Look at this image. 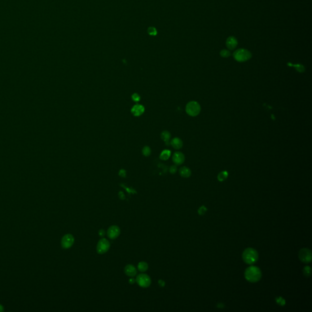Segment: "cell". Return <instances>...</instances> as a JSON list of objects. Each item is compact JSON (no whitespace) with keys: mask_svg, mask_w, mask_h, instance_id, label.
<instances>
[{"mask_svg":"<svg viewBox=\"0 0 312 312\" xmlns=\"http://www.w3.org/2000/svg\"><path fill=\"white\" fill-rule=\"evenodd\" d=\"M119 197H120V198L121 199H124L125 198V195H123V192H120V193H119Z\"/></svg>","mask_w":312,"mask_h":312,"instance_id":"31","label":"cell"},{"mask_svg":"<svg viewBox=\"0 0 312 312\" xmlns=\"http://www.w3.org/2000/svg\"><path fill=\"white\" fill-rule=\"evenodd\" d=\"M276 302L277 304H279L280 306H284L285 305V300L282 297H276Z\"/></svg>","mask_w":312,"mask_h":312,"instance_id":"21","label":"cell"},{"mask_svg":"<svg viewBox=\"0 0 312 312\" xmlns=\"http://www.w3.org/2000/svg\"><path fill=\"white\" fill-rule=\"evenodd\" d=\"M186 112L188 115L191 117L198 115L201 112V106L196 101L189 102L186 106Z\"/></svg>","mask_w":312,"mask_h":312,"instance_id":"4","label":"cell"},{"mask_svg":"<svg viewBox=\"0 0 312 312\" xmlns=\"http://www.w3.org/2000/svg\"><path fill=\"white\" fill-rule=\"evenodd\" d=\"M132 99L135 102H138L140 100V96L137 93H134L132 96Z\"/></svg>","mask_w":312,"mask_h":312,"instance_id":"27","label":"cell"},{"mask_svg":"<svg viewBox=\"0 0 312 312\" xmlns=\"http://www.w3.org/2000/svg\"><path fill=\"white\" fill-rule=\"evenodd\" d=\"M293 67H294L296 68V70L297 72H301V73H302L304 72L305 71V68L303 65H301V64H297V65H293Z\"/></svg>","mask_w":312,"mask_h":312,"instance_id":"22","label":"cell"},{"mask_svg":"<svg viewBox=\"0 0 312 312\" xmlns=\"http://www.w3.org/2000/svg\"><path fill=\"white\" fill-rule=\"evenodd\" d=\"M3 311V307L2 306V305L0 304V312Z\"/></svg>","mask_w":312,"mask_h":312,"instance_id":"35","label":"cell"},{"mask_svg":"<svg viewBox=\"0 0 312 312\" xmlns=\"http://www.w3.org/2000/svg\"><path fill=\"white\" fill-rule=\"evenodd\" d=\"M303 274L306 277H310L311 274V270L309 266H306L303 269Z\"/></svg>","mask_w":312,"mask_h":312,"instance_id":"20","label":"cell"},{"mask_svg":"<svg viewBox=\"0 0 312 312\" xmlns=\"http://www.w3.org/2000/svg\"><path fill=\"white\" fill-rule=\"evenodd\" d=\"M142 152H143V154L144 156H149V155L151 154V149L149 148V147H148V146H145V147H144V148H143Z\"/></svg>","mask_w":312,"mask_h":312,"instance_id":"23","label":"cell"},{"mask_svg":"<svg viewBox=\"0 0 312 312\" xmlns=\"http://www.w3.org/2000/svg\"><path fill=\"white\" fill-rule=\"evenodd\" d=\"M299 258L305 263H309L311 261V251L308 248H303L299 252Z\"/></svg>","mask_w":312,"mask_h":312,"instance_id":"7","label":"cell"},{"mask_svg":"<svg viewBox=\"0 0 312 312\" xmlns=\"http://www.w3.org/2000/svg\"><path fill=\"white\" fill-rule=\"evenodd\" d=\"M125 274L129 277H134L137 273V271L134 266L127 265L125 268Z\"/></svg>","mask_w":312,"mask_h":312,"instance_id":"12","label":"cell"},{"mask_svg":"<svg viewBox=\"0 0 312 312\" xmlns=\"http://www.w3.org/2000/svg\"><path fill=\"white\" fill-rule=\"evenodd\" d=\"M111 246L109 241L105 238L101 239L97 244L96 250L99 254H103L107 252Z\"/></svg>","mask_w":312,"mask_h":312,"instance_id":"6","label":"cell"},{"mask_svg":"<svg viewBox=\"0 0 312 312\" xmlns=\"http://www.w3.org/2000/svg\"><path fill=\"white\" fill-rule=\"evenodd\" d=\"M171 156V151L169 150H164L162 151L160 156V159L164 160H168Z\"/></svg>","mask_w":312,"mask_h":312,"instance_id":"19","label":"cell"},{"mask_svg":"<svg viewBox=\"0 0 312 312\" xmlns=\"http://www.w3.org/2000/svg\"><path fill=\"white\" fill-rule=\"evenodd\" d=\"M252 54L250 52L245 49L237 50L234 53V59L240 62H246L251 58Z\"/></svg>","mask_w":312,"mask_h":312,"instance_id":"3","label":"cell"},{"mask_svg":"<svg viewBox=\"0 0 312 312\" xmlns=\"http://www.w3.org/2000/svg\"><path fill=\"white\" fill-rule=\"evenodd\" d=\"M225 307V305H224L223 304H222V303H219V304H218V305H217L218 308L221 309V308H224Z\"/></svg>","mask_w":312,"mask_h":312,"instance_id":"33","label":"cell"},{"mask_svg":"<svg viewBox=\"0 0 312 312\" xmlns=\"http://www.w3.org/2000/svg\"><path fill=\"white\" fill-rule=\"evenodd\" d=\"M173 160L176 165H180L183 163L185 160V156L182 152H175L173 156Z\"/></svg>","mask_w":312,"mask_h":312,"instance_id":"10","label":"cell"},{"mask_svg":"<svg viewBox=\"0 0 312 312\" xmlns=\"http://www.w3.org/2000/svg\"><path fill=\"white\" fill-rule=\"evenodd\" d=\"M119 175L121 176V177H125L126 176V171L124 170H120V173H119Z\"/></svg>","mask_w":312,"mask_h":312,"instance_id":"29","label":"cell"},{"mask_svg":"<svg viewBox=\"0 0 312 312\" xmlns=\"http://www.w3.org/2000/svg\"><path fill=\"white\" fill-rule=\"evenodd\" d=\"M136 282L141 287L147 288L150 286L151 279L150 277L146 274H140L136 278Z\"/></svg>","mask_w":312,"mask_h":312,"instance_id":"5","label":"cell"},{"mask_svg":"<svg viewBox=\"0 0 312 312\" xmlns=\"http://www.w3.org/2000/svg\"><path fill=\"white\" fill-rule=\"evenodd\" d=\"M105 231L104 229H100L99 231V235L100 236H104L105 235Z\"/></svg>","mask_w":312,"mask_h":312,"instance_id":"30","label":"cell"},{"mask_svg":"<svg viewBox=\"0 0 312 312\" xmlns=\"http://www.w3.org/2000/svg\"><path fill=\"white\" fill-rule=\"evenodd\" d=\"M179 174L182 177L187 178H189L191 174V171L186 166H183L179 170Z\"/></svg>","mask_w":312,"mask_h":312,"instance_id":"14","label":"cell"},{"mask_svg":"<svg viewBox=\"0 0 312 312\" xmlns=\"http://www.w3.org/2000/svg\"><path fill=\"white\" fill-rule=\"evenodd\" d=\"M144 111V108L142 105L137 104L134 105V106L132 108L131 112L133 114L134 116L138 117L142 115Z\"/></svg>","mask_w":312,"mask_h":312,"instance_id":"11","label":"cell"},{"mask_svg":"<svg viewBox=\"0 0 312 312\" xmlns=\"http://www.w3.org/2000/svg\"><path fill=\"white\" fill-rule=\"evenodd\" d=\"M220 55L221 57H223V58H228V57L230 56L231 55V53L230 52L228 51V50H223L221 51L220 52Z\"/></svg>","mask_w":312,"mask_h":312,"instance_id":"25","label":"cell"},{"mask_svg":"<svg viewBox=\"0 0 312 312\" xmlns=\"http://www.w3.org/2000/svg\"><path fill=\"white\" fill-rule=\"evenodd\" d=\"M177 170H178V169H177L176 166L173 165V166H171L170 167V172L171 174H174V173H176L177 172Z\"/></svg>","mask_w":312,"mask_h":312,"instance_id":"28","label":"cell"},{"mask_svg":"<svg viewBox=\"0 0 312 312\" xmlns=\"http://www.w3.org/2000/svg\"><path fill=\"white\" fill-rule=\"evenodd\" d=\"M74 241V238L72 234H66L65 235L61 241V246L62 248L67 249L71 248Z\"/></svg>","mask_w":312,"mask_h":312,"instance_id":"8","label":"cell"},{"mask_svg":"<svg viewBox=\"0 0 312 312\" xmlns=\"http://www.w3.org/2000/svg\"><path fill=\"white\" fill-rule=\"evenodd\" d=\"M237 43H238V42H237L236 39L234 37H229L227 39L226 46L228 48V49L232 50L236 48V46H237Z\"/></svg>","mask_w":312,"mask_h":312,"instance_id":"13","label":"cell"},{"mask_svg":"<svg viewBox=\"0 0 312 312\" xmlns=\"http://www.w3.org/2000/svg\"><path fill=\"white\" fill-rule=\"evenodd\" d=\"M107 236L110 239L115 240L120 234V229L117 226H112L107 230Z\"/></svg>","mask_w":312,"mask_h":312,"instance_id":"9","label":"cell"},{"mask_svg":"<svg viewBox=\"0 0 312 312\" xmlns=\"http://www.w3.org/2000/svg\"><path fill=\"white\" fill-rule=\"evenodd\" d=\"M242 257L246 263L252 265L257 262L258 259V254L256 249L248 248L244 250Z\"/></svg>","mask_w":312,"mask_h":312,"instance_id":"2","label":"cell"},{"mask_svg":"<svg viewBox=\"0 0 312 312\" xmlns=\"http://www.w3.org/2000/svg\"><path fill=\"white\" fill-rule=\"evenodd\" d=\"M245 279L252 283L257 282L262 278V271L259 268L256 266H250L244 272Z\"/></svg>","mask_w":312,"mask_h":312,"instance_id":"1","label":"cell"},{"mask_svg":"<svg viewBox=\"0 0 312 312\" xmlns=\"http://www.w3.org/2000/svg\"><path fill=\"white\" fill-rule=\"evenodd\" d=\"M129 283H130V284H134V283L135 282V280H134V279H132H132H129Z\"/></svg>","mask_w":312,"mask_h":312,"instance_id":"34","label":"cell"},{"mask_svg":"<svg viewBox=\"0 0 312 312\" xmlns=\"http://www.w3.org/2000/svg\"><path fill=\"white\" fill-rule=\"evenodd\" d=\"M148 269V265L145 262H141L138 265V270L141 272H145Z\"/></svg>","mask_w":312,"mask_h":312,"instance_id":"17","label":"cell"},{"mask_svg":"<svg viewBox=\"0 0 312 312\" xmlns=\"http://www.w3.org/2000/svg\"><path fill=\"white\" fill-rule=\"evenodd\" d=\"M148 33L149 35H151V36H156V35H157V32L155 28L150 27L148 28Z\"/></svg>","mask_w":312,"mask_h":312,"instance_id":"26","label":"cell"},{"mask_svg":"<svg viewBox=\"0 0 312 312\" xmlns=\"http://www.w3.org/2000/svg\"><path fill=\"white\" fill-rule=\"evenodd\" d=\"M159 284L160 285L161 287H164L165 286V282L163 280H159Z\"/></svg>","mask_w":312,"mask_h":312,"instance_id":"32","label":"cell"},{"mask_svg":"<svg viewBox=\"0 0 312 312\" xmlns=\"http://www.w3.org/2000/svg\"><path fill=\"white\" fill-rule=\"evenodd\" d=\"M171 144L172 146L176 149H181L183 146L182 140L179 138H174L171 141Z\"/></svg>","mask_w":312,"mask_h":312,"instance_id":"15","label":"cell"},{"mask_svg":"<svg viewBox=\"0 0 312 312\" xmlns=\"http://www.w3.org/2000/svg\"><path fill=\"white\" fill-rule=\"evenodd\" d=\"M161 138L164 140L166 145H169L171 138V134L168 131H164L161 134Z\"/></svg>","mask_w":312,"mask_h":312,"instance_id":"16","label":"cell"},{"mask_svg":"<svg viewBox=\"0 0 312 312\" xmlns=\"http://www.w3.org/2000/svg\"><path fill=\"white\" fill-rule=\"evenodd\" d=\"M207 209L206 208L205 206L203 205L198 209L197 212H198V214L199 215H204L206 212H207Z\"/></svg>","mask_w":312,"mask_h":312,"instance_id":"24","label":"cell"},{"mask_svg":"<svg viewBox=\"0 0 312 312\" xmlns=\"http://www.w3.org/2000/svg\"><path fill=\"white\" fill-rule=\"evenodd\" d=\"M227 177H228V173L226 171H223L218 174L217 178L219 181L223 182L224 181H225V180L227 178Z\"/></svg>","mask_w":312,"mask_h":312,"instance_id":"18","label":"cell"}]
</instances>
